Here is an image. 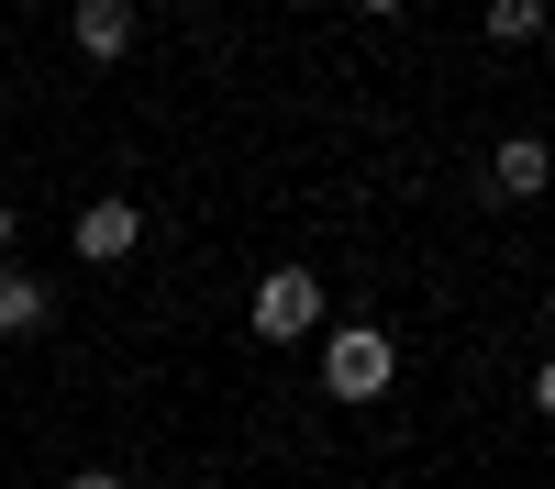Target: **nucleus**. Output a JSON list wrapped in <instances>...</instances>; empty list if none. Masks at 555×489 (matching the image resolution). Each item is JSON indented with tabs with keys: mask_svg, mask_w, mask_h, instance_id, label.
<instances>
[{
	"mask_svg": "<svg viewBox=\"0 0 555 489\" xmlns=\"http://www.w3.org/2000/svg\"><path fill=\"white\" fill-rule=\"evenodd\" d=\"M0 245H12V201H0Z\"/></svg>",
	"mask_w": 555,
	"mask_h": 489,
	"instance_id": "obj_9",
	"label": "nucleus"
},
{
	"mask_svg": "<svg viewBox=\"0 0 555 489\" xmlns=\"http://www.w3.org/2000/svg\"><path fill=\"white\" fill-rule=\"evenodd\" d=\"M133 234H145V211H133V201H89V211H78V256H89V267L133 256Z\"/></svg>",
	"mask_w": 555,
	"mask_h": 489,
	"instance_id": "obj_4",
	"label": "nucleus"
},
{
	"mask_svg": "<svg viewBox=\"0 0 555 489\" xmlns=\"http://www.w3.org/2000/svg\"><path fill=\"white\" fill-rule=\"evenodd\" d=\"M245 323H256L267 345L311 334V323H322V279H311V267H267V279H256V300H245Z\"/></svg>",
	"mask_w": 555,
	"mask_h": 489,
	"instance_id": "obj_2",
	"label": "nucleus"
},
{
	"mask_svg": "<svg viewBox=\"0 0 555 489\" xmlns=\"http://www.w3.org/2000/svg\"><path fill=\"white\" fill-rule=\"evenodd\" d=\"M356 12H400V0H356Z\"/></svg>",
	"mask_w": 555,
	"mask_h": 489,
	"instance_id": "obj_10",
	"label": "nucleus"
},
{
	"mask_svg": "<svg viewBox=\"0 0 555 489\" xmlns=\"http://www.w3.org/2000/svg\"><path fill=\"white\" fill-rule=\"evenodd\" d=\"M544 34V0H489V44H533Z\"/></svg>",
	"mask_w": 555,
	"mask_h": 489,
	"instance_id": "obj_7",
	"label": "nucleus"
},
{
	"mask_svg": "<svg viewBox=\"0 0 555 489\" xmlns=\"http://www.w3.org/2000/svg\"><path fill=\"white\" fill-rule=\"evenodd\" d=\"M44 311H56V300H44L34 267H0V334H44Z\"/></svg>",
	"mask_w": 555,
	"mask_h": 489,
	"instance_id": "obj_5",
	"label": "nucleus"
},
{
	"mask_svg": "<svg viewBox=\"0 0 555 489\" xmlns=\"http://www.w3.org/2000/svg\"><path fill=\"white\" fill-rule=\"evenodd\" d=\"M489 178H500L512 201H533V190H544V145H533V133H512V145L489 156Z\"/></svg>",
	"mask_w": 555,
	"mask_h": 489,
	"instance_id": "obj_6",
	"label": "nucleus"
},
{
	"mask_svg": "<svg viewBox=\"0 0 555 489\" xmlns=\"http://www.w3.org/2000/svg\"><path fill=\"white\" fill-rule=\"evenodd\" d=\"M389 378H400V345L378 323H345L334 345H322V389H334V400H378Z\"/></svg>",
	"mask_w": 555,
	"mask_h": 489,
	"instance_id": "obj_1",
	"label": "nucleus"
},
{
	"mask_svg": "<svg viewBox=\"0 0 555 489\" xmlns=\"http://www.w3.org/2000/svg\"><path fill=\"white\" fill-rule=\"evenodd\" d=\"M78 56H101V67H122L133 56V34H145V23H133V0H78Z\"/></svg>",
	"mask_w": 555,
	"mask_h": 489,
	"instance_id": "obj_3",
	"label": "nucleus"
},
{
	"mask_svg": "<svg viewBox=\"0 0 555 489\" xmlns=\"http://www.w3.org/2000/svg\"><path fill=\"white\" fill-rule=\"evenodd\" d=\"M67 489H133V478H112V467H78V478H67Z\"/></svg>",
	"mask_w": 555,
	"mask_h": 489,
	"instance_id": "obj_8",
	"label": "nucleus"
}]
</instances>
